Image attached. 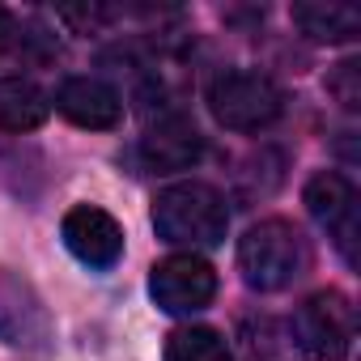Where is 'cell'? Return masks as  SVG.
I'll use <instances>...</instances> for the list:
<instances>
[{"label":"cell","instance_id":"9a60e30c","mask_svg":"<svg viewBox=\"0 0 361 361\" xmlns=\"http://www.w3.org/2000/svg\"><path fill=\"white\" fill-rule=\"evenodd\" d=\"M22 39V30H18V18L9 13V9H0V56H5L13 43Z\"/></svg>","mask_w":361,"mask_h":361},{"label":"cell","instance_id":"9c48e42d","mask_svg":"<svg viewBox=\"0 0 361 361\" xmlns=\"http://www.w3.org/2000/svg\"><path fill=\"white\" fill-rule=\"evenodd\" d=\"M56 111L77 123V128H90V132H111L119 128L123 119V98L115 85L98 81V77H68L60 90H56Z\"/></svg>","mask_w":361,"mask_h":361},{"label":"cell","instance_id":"ba28073f","mask_svg":"<svg viewBox=\"0 0 361 361\" xmlns=\"http://www.w3.org/2000/svg\"><path fill=\"white\" fill-rule=\"evenodd\" d=\"M60 238L64 247L85 264V268H115L119 255H123V226L106 213V209H94V204H77L64 213V226H60Z\"/></svg>","mask_w":361,"mask_h":361},{"label":"cell","instance_id":"30bf717a","mask_svg":"<svg viewBox=\"0 0 361 361\" xmlns=\"http://www.w3.org/2000/svg\"><path fill=\"white\" fill-rule=\"evenodd\" d=\"M200 153H204V140H200L196 123H192V119H183V115L161 119V123H157V128H149V132L140 136V145H136L140 166H145V170H153V174L188 170Z\"/></svg>","mask_w":361,"mask_h":361},{"label":"cell","instance_id":"3957f363","mask_svg":"<svg viewBox=\"0 0 361 361\" xmlns=\"http://www.w3.org/2000/svg\"><path fill=\"white\" fill-rule=\"evenodd\" d=\"M209 111L230 132H264L285 115V90L255 68L221 73L209 85Z\"/></svg>","mask_w":361,"mask_h":361},{"label":"cell","instance_id":"7c38bea8","mask_svg":"<svg viewBox=\"0 0 361 361\" xmlns=\"http://www.w3.org/2000/svg\"><path fill=\"white\" fill-rule=\"evenodd\" d=\"M51 115V98L26 77H0V132H35Z\"/></svg>","mask_w":361,"mask_h":361},{"label":"cell","instance_id":"52a82bcc","mask_svg":"<svg viewBox=\"0 0 361 361\" xmlns=\"http://www.w3.org/2000/svg\"><path fill=\"white\" fill-rule=\"evenodd\" d=\"M302 200H306V213L336 238L340 255L357 264V188L336 170H319L306 183Z\"/></svg>","mask_w":361,"mask_h":361},{"label":"cell","instance_id":"8fae6325","mask_svg":"<svg viewBox=\"0 0 361 361\" xmlns=\"http://www.w3.org/2000/svg\"><path fill=\"white\" fill-rule=\"evenodd\" d=\"M293 26L314 43H348L361 35V13L336 0H306V5H293Z\"/></svg>","mask_w":361,"mask_h":361},{"label":"cell","instance_id":"7a4b0ae2","mask_svg":"<svg viewBox=\"0 0 361 361\" xmlns=\"http://www.w3.org/2000/svg\"><path fill=\"white\" fill-rule=\"evenodd\" d=\"M306 268H310V247L302 230L285 217H268L238 238V272L259 293L289 289Z\"/></svg>","mask_w":361,"mask_h":361},{"label":"cell","instance_id":"5b68a950","mask_svg":"<svg viewBox=\"0 0 361 361\" xmlns=\"http://www.w3.org/2000/svg\"><path fill=\"white\" fill-rule=\"evenodd\" d=\"M149 293L166 314H200L217 298V272L204 255L178 251V255H166L161 264H153Z\"/></svg>","mask_w":361,"mask_h":361},{"label":"cell","instance_id":"8992f818","mask_svg":"<svg viewBox=\"0 0 361 361\" xmlns=\"http://www.w3.org/2000/svg\"><path fill=\"white\" fill-rule=\"evenodd\" d=\"M51 314L43 306V298L35 293L30 281H22L18 272L0 268V340L13 348H47L51 344Z\"/></svg>","mask_w":361,"mask_h":361},{"label":"cell","instance_id":"5bb4252c","mask_svg":"<svg viewBox=\"0 0 361 361\" xmlns=\"http://www.w3.org/2000/svg\"><path fill=\"white\" fill-rule=\"evenodd\" d=\"M327 94L344 106V111H357L361 106V64L357 60H344L327 73Z\"/></svg>","mask_w":361,"mask_h":361},{"label":"cell","instance_id":"4fadbf2b","mask_svg":"<svg viewBox=\"0 0 361 361\" xmlns=\"http://www.w3.org/2000/svg\"><path fill=\"white\" fill-rule=\"evenodd\" d=\"M166 361H234L217 327H174L166 336Z\"/></svg>","mask_w":361,"mask_h":361},{"label":"cell","instance_id":"6da1fadb","mask_svg":"<svg viewBox=\"0 0 361 361\" xmlns=\"http://www.w3.org/2000/svg\"><path fill=\"white\" fill-rule=\"evenodd\" d=\"M153 230L170 247H217L230 230L226 196L209 183H170L153 200Z\"/></svg>","mask_w":361,"mask_h":361},{"label":"cell","instance_id":"277c9868","mask_svg":"<svg viewBox=\"0 0 361 361\" xmlns=\"http://www.w3.org/2000/svg\"><path fill=\"white\" fill-rule=\"evenodd\" d=\"M357 314L340 289H319L293 310V344L310 361H344L353 348Z\"/></svg>","mask_w":361,"mask_h":361}]
</instances>
